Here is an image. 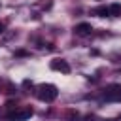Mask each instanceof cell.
Here are the masks:
<instances>
[{"mask_svg": "<svg viewBox=\"0 0 121 121\" xmlns=\"http://www.w3.org/2000/svg\"><path fill=\"white\" fill-rule=\"evenodd\" d=\"M79 119V115H78V112H70L68 115H66V121H78Z\"/></svg>", "mask_w": 121, "mask_h": 121, "instance_id": "8", "label": "cell"}, {"mask_svg": "<svg viewBox=\"0 0 121 121\" xmlns=\"http://www.w3.org/2000/svg\"><path fill=\"white\" fill-rule=\"evenodd\" d=\"M36 96L42 102H53L59 96V89L53 83H42V85L36 87Z\"/></svg>", "mask_w": 121, "mask_h": 121, "instance_id": "1", "label": "cell"}, {"mask_svg": "<svg viewBox=\"0 0 121 121\" xmlns=\"http://www.w3.org/2000/svg\"><path fill=\"white\" fill-rule=\"evenodd\" d=\"M91 13H93V15H96V17H106V15H110V11H108V8H106V6H98V8H95Z\"/></svg>", "mask_w": 121, "mask_h": 121, "instance_id": "6", "label": "cell"}, {"mask_svg": "<svg viewBox=\"0 0 121 121\" xmlns=\"http://www.w3.org/2000/svg\"><path fill=\"white\" fill-rule=\"evenodd\" d=\"M91 32H93V26H91L89 23H79V25L74 26V34H76V36H81V38H83V36H89Z\"/></svg>", "mask_w": 121, "mask_h": 121, "instance_id": "5", "label": "cell"}, {"mask_svg": "<svg viewBox=\"0 0 121 121\" xmlns=\"http://www.w3.org/2000/svg\"><path fill=\"white\" fill-rule=\"evenodd\" d=\"M51 68L57 70V72H62V74H68V72H70V64H68L64 59H55V60H51Z\"/></svg>", "mask_w": 121, "mask_h": 121, "instance_id": "4", "label": "cell"}, {"mask_svg": "<svg viewBox=\"0 0 121 121\" xmlns=\"http://www.w3.org/2000/svg\"><path fill=\"white\" fill-rule=\"evenodd\" d=\"M108 11H110L112 17H117V15H121V6H119V4H112V6L108 8Z\"/></svg>", "mask_w": 121, "mask_h": 121, "instance_id": "7", "label": "cell"}, {"mask_svg": "<svg viewBox=\"0 0 121 121\" xmlns=\"http://www.w3.org/2000/svg\"><path fill=\"white\" fill-rule=\"evenodd\" d=\"M102 98L106 102H121V85L119 83H112L104 89Z\"/></svg>", "mask_w": 121, "mask_h": 121, "instance_id": "3", "label": "cell"}, {"mask_svg": "<svg viewBox=\"0 0 121 121\" xmlns=\"http://www.w3.org/2000/svg\"><path fill=\"white\" fill-rule=\"evenodd\" d=\"M32 113H34V110L28 108V106L26 108H15L6 115V119L8 121H26V119L32 117Z\"/></svg>", "mask_w": 121, "mask_h": 121, "instance_id": "2", "label": "cell"}, {"mask_svg": "<svg viewBox=\"0 0 121 121\" xmlns=\"http://www.w3.org/2000/svg\"><path fill=\"white\" fill-rule=\"evenodd\" d=\"M2 32H4V25L0 23V34H2Z\"/></svg>", "mask_w": 121, "mask_h": 121, "instance_id": "9", "label": "cell"}]
</instances>
